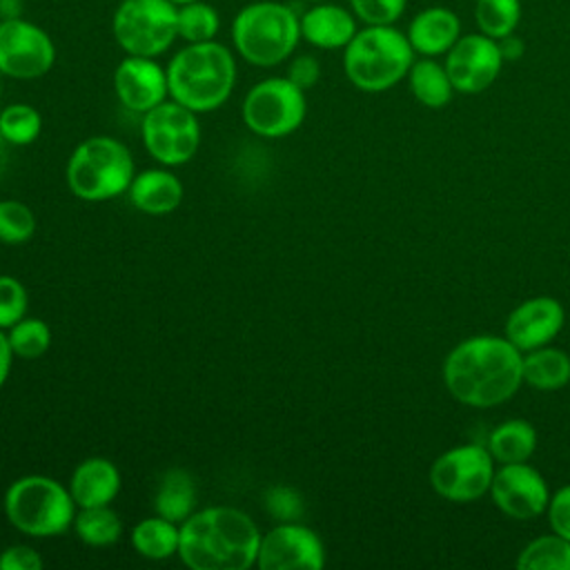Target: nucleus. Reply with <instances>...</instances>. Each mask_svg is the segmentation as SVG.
Wrapping results in <instances>:
<instances>
[{
	"instance_id": "f03ea898",
	"label": "nucleus",
	"mask_w": 570,
	"mask_h": 570,
	"mask_svg": "<svg viewBox=\"0 0 570 570\" xmlns=\"http://www.w3.org/2000/svg\"><path fill=\"white\" fill-rule=\"evenodd\" d=\"M261 537L245 510L207 505L180 523L178 559L191 570H249L256 566Z\"/></svg>"
},
{
	"instance_id": "a211bd4d",
	"label": "nucleus",
	"mask_w": 570,
	"mask_h": 570,
	"mask_svg": "<svg viewBox=\"0 0 570 570\" xmlns=\"http://www.w3.org/2000/svg\"><path fill=\"white\" fill-rule=\"evenodd\" d=\"M301 18V38L316 49L334 51L345 49L356 36V16L352 9L334 4L330 0L316 2Z\"/></svg>"
},
{
	"instance_id": "4468645a",
	"label": "nucleus",
	"mask_w": 570,
	"mask_h": 570,
	"mask_svg": "<svg viewBox=\"0 0 570 570\" xmlns=\"http://www.w3.org/2000/svg\"><path fill=\"white\" fill-rule=\"evenodd\" d=\"M492 503L514 521H530L546 514L550 490L546 479L528 461L501 463L490 483Z\"/></svg>"
},
{
	"instance_id": "9b49d317",
	"label": "nucleus",
	"mask_w": 570,
	"mask_h": 570,
	"mask_svg": "<svg viewBox=\"0 0 570 570\" xmlns=\"http://www.w3.org/2000/svg\"><path fill=\"white\" fill-rule=\"evenodd\" d=\"M494 470L488 448L479 443L454 445L430 465V485L445 501L472 503L490 492Z\"/></svg>"
},
{
	"instance_id": "72a5a7b5",
	"label": "nucleus",
	"mask_w": 570,
	"mask_h": 570,
	"mask_svg": "<svg viewBox=\"0 0 570 570\" xmlns=\"http://www.w3.org/2000/svg\"><path fill=\"white\" fill-rule=\"evenodd\" d=\"M29 294L22 281L11 274H0V330H9L27 316Z\"/></svg>"
},
{
	"instance_id": "412c9836",
	"label": "nucleus",
	"mask_w": 570,
	"mask_h": 570,
	"mask_svg": "<svg viewBox=\"0 0 570 570\" xmlns=\"http://www.w3.org/2000/svg\"><path fill=\"white\" fill-rule=\"evenodd\" d=\"M405 36L414 53L434 58L448 53L461 38V20L448 7H428L410 20Z\"/></svg>"
},
{
	"instance_id": "49530a36",
	"label": "nucleus",
	"mask_w": 570,
	"mask_h": 570,
	"mask_svg": "<svg viewBox=\"0 0 570 570\" xmlns=\"http://www.w3.org/2000/svg\"><path fill=\"white\" fill-rule=\"evenodd\" d=\"M0 78H2V73H0Z\"/></svg>"
},
{
	"instance_id": "1a4fd4ad",
	"label": "nucleus",
	"mask_w": 570,
	"mask_h": 570,
	"mask_svg": "<svg viewBox=\"0 0 570 570\" xmlns=\"http://www.w3.org/2000/svg\"><path fill=\"white\" fill-rule=\"evenodd\" d=\"M111 33L127 56L158 58L178 38L176 4L169 0H122L114 11Z\"/></svg>"
},
{
	"instance_id": "6ab92c4d",
	"label": "nucleus",
	"mask_w": 570,
	"mask_h": 570,
	"mask_svg": "<svg viewBox=\"0 0 570 570\" xmlns=\"http://www.w3.org/2000/svg\"><path fill=\"white\" fill-rule=\"evenodd\" d=\"M120 485L122 476L111 459L87 456L73 468L67 488L78 508H96L111 505L120 492Z\"/></svg>"
},
{
	"instance_id": "58836bf2",
	"label": "nucleus",
	"mask_w": 570,
	"mask_h": 570,
	"mask_svg": "<svg viewBox=\"0 0 570 570\" xmlns=\"http://www.w3.org/2000/svg\"><path fill=\"white\" fill-rule=\"evenodd\" d=\"M287 78H289L296 87H301L303 91H307V89H312V87L318 82V78H321V65H318V60H316L314 56H309V53L294 56V58L289 60V67H287Z\"/></svg>"
},
{
	"instance_id": "39448f33",
	"label": "nucleus",
	"mask_w": 570,
	"mask_h": 570,
	"mask_svg": "<svg viewBox=\"0 0 570 570\" xmlns=\"http://www.w3.org/2000/svg\"><path fill=\"white\" fill-rule=\"evenodd\" d=\"M301 40L298 13L276 0L245 4L232 22L236 53L254 67H276L292 58Z\"/></svg>"
},
{
	"instance_id": "c03bdc74",
	"label": "nucleus",
	"mask_w": 570,
	"mask_h": 570,
	"mask_svg": "<svg viewBox=\"0 0 570 570\" xmlns=\"http://www.w3.org/2000/svg\"><path fill=\"white\" fill-rule=\"evenodd\" d=\"M169 2H174L176 7H180V4H187V2H194V0H169Z\"/></svg>"
},
{
	"instance_id": "6e6552de",
	"label": "nucleus",
	"mask_w": 570,
	"mask_h": 570,
	"mask_svg": "<svg viewBox=\"0 0 570 570\" xmlns=\"http://www.w3.org/2000/svg\"><path fill=\"white\" fill-rule=\"evenodd\" d=\"M240 116L252 134L261 138H285L303 125L307 98L287 76H272L249 87Z\"/></svg>"
},
{
	"instance_id": "a19ab883",
	"label": "nucleus",
	"mask_w": 570,
	"mask_h": 570,
	"mask_svg": "<svg viewBox=\"0 0 570 570\" xmlns=\"http://www.w3.org/2000/svg\"><path fill=\"white\" fill-rule=\"evenodd\" d=\"M499 49H501L503 60H505V62H512V60H519V58L523 56L525 45H523V40H521L519 36L510 33V36H505V38L499 40Z\"/></svg>"
},
{
	"instance_id": "37998d69",
	"label": "nucleus",
	"mask_w": 570,
	"mask_h": 570,
	"mask_svg": "<svg viewBox=\"0 0 570 570\" xmlns=\"http://www.w3.org/2000/svg\"><path fill=\"white\" fill-rule=\"evenodd\" d=\"M9 160H11V145L0 134V176L9 169Z\"/></svg>"
},
{
	"instance_id": "2f4dec72",
	"label": "nucleus",
	"mask_w": 570,
	"mask_h": 570,
	"mask_svg": "<svg viewBox=\"0 0 570 570\" xmlns=\"http://www.w3.org/2000/svg\"><path fill=\"white\" fill-rule=\"evenodd\" d=\"M16 358L36 361L51 347V327L38 316H24L7 330Z\"/></svg>"
},
{
	"instance_id": "ddd939ff",
	"label": "nucleus",
	"mask_w": 570,
	"mask_h": 570,
	"mask_svg": "<svg viewBox=\"0 0 570 570\" xmlns=\"http://www.w3.org/2000/svg\"><path fill=\"white\" fill-rule=\"evenodd\" d=\"M321 537L301 521H278L261 537L256 566L261 570H321L325 566Z\"/></svg>"
},
{
	"instance_id": "a18cd8bd",
	"label": "nucleus",
	"mask_w": 570,
	"mask_h": 570,
	"mask_svg": "<svg viewBox=\"0 0 570 570\" xmlns=\"http://www.w3.org/2000/svg\"><path fill=\"white\" fill-rule=\"evenodd\" d=\"M309 2H325V0H309Z\"/></svg>"
},
{
	"instance_id": "f704fd0d",
	"label": "nucleus",
	"mask_w": 570,
	"mask_h": 570,
	"mask_svg": "<svg viewBox=\"0 0 570 570\" xmlns=\"http://www.w3.org/2000/svg\"><path fill=\"white\" fill-rule=\"evenodd\" d=\"M267 514L276 521H298L303 514V497L289 485H272L263 494Z\"/></svg>"
},
{
	"instance_id": "393cba45",
	"label": "nucleus",
	"mask_w": 570,
	"mask_h": 570,
	"mask_svg": "<svg viewBox=\"0 0 570 570\" xmlns=\"http://www.w3.org/2000/svg\"><path fill=\"white\" fill-rule=\"evenodd\" d=\"M485 448L494 463H523L537 450V430L525 419H508L490 432Z\"/></svg>"
},
{
	"instance_id": "c85d7f7f",
	"label": "nucleus",
	"mask_w": 570,
	"mask_h": 570,
	"mask_svg": "<svg viewBox=\"0 0 570 570\" xmlns=\"http://www.w3.org/2000/svg\"><path fill=\"white\" fill-rule=\"evenodd\" d=\"M176 29L178 38L187 45L216 40V33L220 29V16L209 2L194 0L176 7Z\"/></svg>"
},
{
	"instance_id": "dca6fc26",
	"label": "nucleus",
	"mask_w": 570,
	"mask_h": 570,
	"mask_svg": "<svg viewBox=\"0 0 570 570\" xmlns=\"http://www.w3.org/2000/svg\"><path fill=\"white\" fill-rule=\"evenodd\" d=\"M118 102L134 114H147L169 98L167 69L147 56H125L114 71Z\"/></svg>"
},
{
	"instance_id": "7ed1b4c3",
	"label": "nucleus",
	"mask_w": 570,
	"mask_h": 570,
	"mask_svg": "<svg viewBox=\"0 0 570 570\" xmlns=\"http://www.w3.org/2000/svg\"><path fill=\"white\" fill-rule=\"evenodd\" d=\"M165 69L169 98L196 114L223 107L236 85V58L216 40L185 45Z\"/></svg>"
},
{
	"instance_id": "c756f323",
	"label": "nucleus",
	"mask_w": 570,
	"mask_h": 570,
	"mask_svg": "<svg viewBox=\"0 0 570 570\" xmlns=\"http://www.w3.org/2000/svg\"><path fill=\"white\" fill-rule=\"evenodd\" d=\"M474 22L481 33L501 40L521 22V0H476Z\"/></svg>"
},
{
	"instance_id": "2eb2a0df",
	"label": "nucleus",
	"mask_w": 570,
	"mask_h": 570,
	"mask_svg": "<svg viewBox=\"0 0 570 570\" xmlns=\"http://www.w3.org/2000/svg\"><path fill=\"white\" fill-rule=\"evenodd\" d=\"M499 40L485 33H465L445 53V71L459 94L485 91L503 69Z\"/></svg>"
},
{
	"instance_id": "c9c22d12",
	"label": "nucleus",
	"mask_w": 570,
	"mask_h": 570,
	"mask_svg": "<svg viewBox=\"0 0 570 570\" xmlns=\"http://www.w3.org/2000/svg\"><path fill=\"white\" fill-rule=\"evenodd\" d=\"M407 0H350V9L363 24H394Z\"/></svg>"
},
{
	"instance_id": "9d476101",
	"label": "nucleus",
	"mask_w": 570,
	"mask_h": 570,
	"mask_svg": "<svg viewBox=\"0 0 570 570\" xmlns=\"http://www.w3.org/2000/svg\"><path fill=\"white\" fill-rule=\"evenodd\" d=\"M198 114L185 105L167 98L140 120V138L147 154L165 167H180L189 163L200 147Z\"/></svg>"
},
{
	"instance_id": "cd10ccee",
	"label": "nucleus",
	"mask_w": 570,
	"mask_h": 570,
	"mask_svg": "<svg viewBox=\"0 0 570 570\" xmlns=\"http://www.w3.org/2000/svg\"><path fill=\"white\" fill-rule=\"evenodd\" d=\"M519 570H570V541L557 532L532 539L517 557Z\"/></svg>"
},
{
	"instance_id": "4be33fe9",
	"label": "nucleus",
	"mask_w": 570,
	"mask_h": 570,
	"mask_svg": "<svg viewBox=\"0 0 570 570\" xmlns=\"http://www.w3.org/2000/svg\"><path fill=\"white\" fill-rule=\"evenodd\" d=\"M198 503V488H196V479L191 476V472L183 470V468H169L154 492V512L183 523Z\"/></svg>"
},
{
	"instance_id": "b1692460",
	"label": "nucleus",
	"mask_w": 570,
	"mask_h": 570,
	"mask_svg": "<svg viewBox=\"0 0 570 570\" xmlns=\"http://www.w3.org/2000/svg\"><path fill=\"white\" fill-rule=\"evenodd\" d=\"M129 541L134 550L149 561H165L169 557H178L180 523L169 521L160 514L145 517L131 528Z\"/></svg>"
},
{
	"instance_id": "0eeeda50",
	"label": "nucleus",
	"mask_w": 570,
	"mask_h": 570,
	"mask_svg": "<svg viewBox=\"0 0 570 570\" xmlns=\"http://www.w3.org/2000/svg\"><path fill=\"white\" fill-rule=\"evenodd\" d=\"M134 176V156L114 136L85 138L73 147L65 167L69 191L87 203H105L127 194Z\"/></svg>"
},
{
	"instance_id": "a878e982",
	"label": "nucleus",
	"mask_w": 570,
	"mask_h": 570,
	"mask_svg": "<svg viewBox=\"0 0 570 570\" xmlns=\"http://www.w3.org/2000/svg\"><path fill=\"white\" fill-rule=\"evenodd\" d=\"M407 85L416 102L430 109L445 107L454 96V85L445 71V65L428 56L412 62L407 71Z\"/></svg>"
},
{
	"instance_id": "473e14b6",
	"label": "nucleus",
	"mask_w": 570,
	"mask_h": 570,
	"mask_svg": "<svg viewBox=\"0 0 570 570\" xmlns=\"http://www.w3.org/2000/svg\"><path fill=\"white\" fill-rule=\"evenodd\" d=\"M36 234L33 209L18 198H0V243L22 245Z\"/></svg>"
},
{
	"instance_id": "4c0bfd02",
	"label": "nucleus",
	"mask_w": 570,
	"mask_h": 570,
	"mask_svg": "<svg viewBox=\"0 0 570 570\" xmlns=\"http://www.w3.org/2000/svg\"><path fill=\"white\" fill-rule=\"evenodd\" d=\"M42 557L27 543H13L0 552V570H40Z\"/></svg>"
},
{
	"instance_id": "f8f14e48",
	"label": "nucleus",
	"mask_w": 570,
	"mask_h": 570,
	"mask_svg": "<svg viewBox=\"0 0 570 570\" xmlns=\"http://www.w3.org/2000/svg\"><path fill=\"white\" fill-rule=\"evenodd\" d=\"M56 45L51 36L31 20H0V73L13 80H36L51 71Z\"/></svg>"
},
{
	"instance_id": "79ce46f5",
	"label": "nucleus",
	"mask_w": 570,
	"mask_h": 570,
	"mask_svg": "<svg viewBox=\"0 0 570 570\" xmlns=\"http://www.w3.org/2000/svg\"><path fill=\"white\" fill-rule=\"evenodd\" d=\"M20 9H22L20 0H0V20L20 18Z\"/></svg>"
},
{
	"instance_id": "bb28decb",
	"label": "nucleus",
	"mask_w": 570,
	"mask_h": 570,
	"mask_svg": "<svg viewBox=\"0 0 570 570\" xmlns=\"http://www.w3.org/2000/svg\"><path fill=\"white\" fill-rule=\"evenodd\" d=\"M71 528L76 537L91 548L114 546L122 537V521L111 505L78 508Z\"/></svg>"
},
{
	"instance_id": "f257e3e1",
	"label": "nucleus",
	"mask_w": 570,
	"mask_h": 570,
	"mask_svg": "<svg viewBox=\"0 0 570 570\" xmlns=\"http://www.w3.org/2000/svg\"><path fill=\"white\" fill-rule=\"evenodd\" d=\"M523 352L505 336L479 334L454 345L443 361V383L468 407H494L523 385Z\"/></svg>"
},
{
	"instance_id": "f3484780",
	"label": "nucleus",
	"mask_w": 570,
	"mask_h": 570,
	"mask_svg": "<svg viewBox=\"0 0 570 570\" xmlns=\"http://www.w3.org/2000/svg\"><path fill=\"white\" fill-rule=\"evenodd\" d=\"M566 323L563 305L552 296H532L505 318V338L521 352L550 345Z\"/></svg>"
},
{
	"instance_id": "aec40b11",
	"label": "nucleus",
	"mask_w": 570,
	"mask_h": 570,
	"mask_svg": "<svg viewBox=\"0 0 570 570\" xmlns=\"http://www.w3.org/2000/svg\"><path fill=\"white\" fill-rule=\"evenodd\" d=\"M129 203L149 216H167L180 207L185 187L171 167H151L138 171L127 189Z\"/></svg>"
},
{
	"instance_id": "e433bc0d",
	"label": "nucleus",
	"mask_w": 570,
	"mask_h": 570,
	"mask_svg": "<svg viewBox=\"0 0 570 570\" xmlns=\"http://www.w3.org/2000/svg\"><path fill=\"white\" fill-rule=\"evenodd\" d=\"M546 517L552 532L570 541V485H563L554 494H550Z\"/></svg>"
},
{
	"instance_id": "ea45409f",
	"label": "nucleus",
	"mask_w": 570,
	"mask_h": 570,
	"mask_svg": "<svg viewBox=\"0 0 570 570\" xmlns=\"http://www.w3.org/2000/svg\"><path fill=\"white\" fill-rule=\"evenodd\" d=\"M13 358H16V354H13V350H11L7 330H0V387L7 383V379H9V374H11Z\"/></svg>"
},
{
	"instance_id": "20e7f679",
	"label": "nucleus",
	"mask_w": 570,
	"mask_h": 570,
	"mask_svg": "<svg viewBox=\"0 0 570 570\" xmlns=\"http://www.w3.org/2000/svg\"><path fill=\"white\" fill-rule=\"evenodd\" d=\"M414 62V49L392 24H365L343 49L347 80L365 91L381 94L401 82Z\"/></svg>"
},
{
	"instance_id": "7c9ffc66",
	"label": "nucleus",
	"mask_w": 570,
	"mask_h": 570,
	"mask_svg": "<svg viewBox=\"0 0 570 570\" xmlns=\"http://www.w3.org/2000/svg\"><path fill=\"white\" fill-rule=\"evenodd\" d=\"M0 134L11 147H24L42 134V114L29 102H11L0 111Z\"/></svg>"
},
{
	"instance_id": "423d86ee",
	"label": "nucleus",
	"mask_w": 570,
	"mask_h": 570,
	"mask_svg": "<svg viewBox=\"0 0 570 570\" xmlns=\"http://www.w3.org/2000/svg\"><path fill=\"white\" fill-rule=\"evenodd\" d=\"M7 521L22 534L49 539L73 525L78 505L67 485L47 474H24L9 483L2 497Z\"/></svg>"
},
{
	"instance_id": "5701e85b",
	"label": "nucleus",
	"mask_w": 570,
	"mask_h": 570,
	"mask_svg": "<svg viewBox=\"0 0 570 570\" xmlns=\"http://www.w3.org/2000/svg\"><path fill=\"white\" fill-rule=\"evenodd\" d=\"M521 370L525 385L541 392H554L570 383V354L559 347L543 345L523 352Z\"/></svg>"
}]
</instances>
